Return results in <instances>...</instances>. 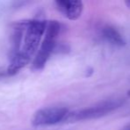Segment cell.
<instances>
[{"label":"cell","instance_id":"obj_6","mask_svg":"<svg viewBox=\"0 0 130 130\" xmlns=\"http://www.w3.org/2000/svg\"><path fill=\"white\" fill-rule=\"evenodd\" d=\"M27 21H20L13 27L12 33L11 35V48H10V60L16 56L21 51L24 34L26 31Z\"/></svg>","mask_w":130,"mask_h":130},{"label":"cell","instance_id":"obj_9","mask_svg":"<svg viewBox=\"0 0 130 130\" xmlns=\"http://www.w3.org/2000/svg\"><path fill=\"white\" fill-rule=\"evenodd\" d=\"M125 4L127 6V8L130 9V0H127V1H125Z\"/></svg>","mask_w":130,"mask_h":130},{"label":"cell","instance_id":"obj_8","mask_svg":"<svg viewBox=\"0 0 130 130\" xmlns=\"http://www.w3.org/2000/svg\"><path fill=\"white\" fill-rule=\"evenodd\" d=\"M120 130H130V123L127 124V125L124 126L123 127H121V129Z\"/></svg>","mask_w":130,"mask_h":130},{"label":"cell","instance_id":"obj_4","mask_svg":"<svg viewBox=\"0 0 130 130\" xmlns=\"http://www.w3.org/2000/svg\"><path fill=\"white\" fill-rule=\"evenodd\" d=\"M69 112V110L66 107L43 108L35 113L32 119V124L36 127L56 125L65 121Z\"/></svg>","mask_w":130,"mask_h":130},{"label":"cell","instance_id":"obj_2","mask_svg":"<svg viewBox=\"0 0 130 130\" xmlns=\"http://www.w3.org/2000/svg\"><path fill=\"white\" fill-rule=\"evenodd\" d=\"M124 99H110L95 105L69 112L65 122H77L99 119L118 110L124 104Z\"/></svg>","mask_w":130,"mask_h":130},{"label":"cell","instance_id":"obj_10","mask_svg":"<svg viewBox=\"0 0 130 130\" xmlns=\"http://www.w3.org/2000/svg\"><path fill=\"white\" fill-rule=\"evenodd\" d=\"M127 96H130V90H128V91H127Z\"/></svg>","mask_w":130,"mask_h":130},{"label":"cell","instance_id":"obj_7","mask_svg":"<svg viewBox=\"0 0 130 130\" xmlns=\"http://www.w3.org/2000/svg\"><path fill=\"white\" fill-rule=\"evenodd\" d=\"M101 36L110 45L121 47L126 45V40L122 34L111 25L106 24L101 29Z\"/></svg>","mask_w":130,"mask_h":130},{"label":"cell","instance_id":"obj_3","mask_svg":"<svg viewBox=\"0 0 130 130\" xmlns=\"http://www.w3.org/2000/svg\"><path fill=\"white\" fill-rule=\"evenodd\" d=\"M62 30V26L58 21H50L47 23L44 38L33 60L32 69H42L46 64L51 55L53 54L57 46L58 36Z\"/></svg>","mask_w":130,"mask_h":130},{"label":"cell","instance_id":"obj_1","mask_svg":"<svg viewBox=\"0 0 130 130\" xmlns=\"http://www.w3.org/2000/svg\"><path fill=\"white\" fill-rule=\"evenodd\" d=\"M48 21L43 15H36V18L27 21L21 51L16 56L10 60L7 69L9 75H14L28 64L37 53L41 45V39L45 34Z\"/></svg>","mask_w":130,"mask_h":130},{"label":"cell","instance_id":"obj_5","mask_svg":"<svg viewBox=\"0 0 130 130\" xmlns=\"http://www.w3.org/2000/svg\"><path fill=\"white\" fill-rule=\"evenodd\" d=\"M56 7L60 14L71 21H76L82 16L84 5L78 0H59L55 2Z\"/></svg>","mask_w":130,"mask_h":130}]
</instances>
